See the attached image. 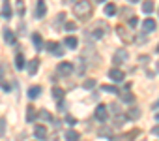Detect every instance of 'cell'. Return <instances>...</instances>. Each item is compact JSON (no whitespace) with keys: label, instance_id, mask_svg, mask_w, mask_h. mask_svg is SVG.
<instances>
[{"label":"cell","instance_id":"60d3db41","mask_svg":"<svg viewBox=\"0 0 159 141\" xmlns=\"http://www.w3.org/2000/svg\"><path fill=\"white\" fill-rule=\"evenodd\" d=\"M157 72H159V62H157Z\"/></svg>","mask_w":159,"mask_h":141},{"label":"cell","instance_id":"30bf717a","mask_svg":"<svg viewBox=\"0 0 159 141\" xmlns=\"http://www.w3.org/2000/svg\"><path fill=\"white\" fill-rule=\"evenodd\" d=\"M38 68H39V58H32L28 62V66H26V70H28L30 75H36L38 74Z\"/></svg>","mask_w":159,"mask_h":141},{"label":"cell","instance_id":"ac0fdd59","mask_svg":"<svg viewBox=\"0 0 159 141\" xmlns=\"http://www.w3.org/2000/svg\"><path fill=\"white\" fill-rule=\"evenodd\" d=\"M2 17H4V19H10V17H11V6H10L8 0H4V6H2Z\"/></svg>","mask_w":159,"mask_h":141},{"label":"cell","instance_id":"4fadbf2b","mask_svg":"<svg viewBox=\"0 0 159 141\" xmlns=\"http://www.w3.org/2000/svg\"><path fill=\"white\" fill-rule=\"evenodd\" d=\"M34 135H36L38 139H45V137H47V128L41 126V124H38V126L34 128Z\"/></svg>","mask_w":159,"mask_h":141},{"label":"cell","instance_id":"52a82bcc","mask_svg":"<svg viewBox=\"0 0 159 141\" xmlns=\"http://www.w3.org/2000/svg\"><path fill=\"white\" fill-rule=\"evenodd\" d=\"M155 28H157V23H155L152 17H148V19L142 21V30H144V32H153Z\"/></svg>","mask_w":159,"mask_h":141},{"label":"cell","instance_id":"8992f818","mask_svg":"<svg viewBox=\"0 0 159 141\" xmlns=\"http://www.w3.org/2000/svg\"><path fill=\"white\" fill-rule=\"evenodd\" d=\"M45 47H47L54 56H62V55H64V47H62V45H58V43H54V41H49Z\"/></svg>","mask_w":159,"mask_h":141},{"label":"cell","instance_id":"ffe728a7","mask_svg":"<svg viewBox=\"0 0 159 141\" xmlns=\"http://www.w3.org/2000/svg\"><path fill=\"white\" fill-rule=\"evenodd\" d=\"M122 102H125V104H133V102H135V96H133V92H131V90H125V92H122Z\"/></svg>","mask_w":159,"mask_h":141},{"label":"cell","instance_id":"e575fe53","mask_svg":"<svg viewBox=\"0 0 159 141\" xmlns=\"http://www.w3.org/2000/svg\"><path fill=\"white\" fill-rule=\"evenodd\" d=\"M51 141H58V135H54V137H52V139H51Z\"/></svg>","mask_w":159,"mask_h":141},{"label":"cell","instance_id":"8fae6325","mask_svg":"<svg viewBox=\"0 0 159 141\" xmlns=\"http://www.w3.org/2000/svg\"><path fill=\"white\" fill-rule=\"evenodd\" d=\"M45 13H47V4L43 2V0H38V6H36V17L41 19Z\"/></svg>","mask_w":159,"mask_h":141},{"label":"cell","instance_id":"4dcf8cb0","mask_svg":"<svg viewBox=\"0 0 159 141\" xmlns=\"http://www.w3.org/2000/svg\"><path fill=\"white\" fill-rule=\"evenodd\" d=\"M135 25H139V19H137V17L133 15V17H129V28H133Z\"/></svg>","mask_w":159,"mask_h":141},{"label":"cell","instance_id":"5b68a950","mask_svg":"<svg viewBox=\"0 0 159 141\" xmlns=\"http://www.w3.org/2000/svg\"><path fill=\"white\" fill-rule=\"evenodd\" d=\"M109 77H111L112 81H116V83H122V81L125 79V74L122 72L120 68H112V70H109Z\"/></svg>","mask_w":159,"mask_h":141},{"label":"cell","instance_id":"836d02e7","mask_svg":"<svg viewBox=\"0 0 159 141\" xmlns=\"http://www.w3.org/2000/svg\"><path fill=\"white\" fill-rule=\"evenodd\" d=\"M152 134H155V135H159V126H155V128L152 130Z\"/></svg>","mask_w":159,"mask_h":141},{"label":"cell","instance_id":"f546056e","mask_svg":"<svg viewBox=\"0 0 159 141\" xmlns=\"http://www.w3.org/2000/svg\"><path fill=\"white\" fill-rule=\"evenodd\" d=\"M64 28H66L67 32H71V30H75V28H77V25H75V23H66V25H64Z\"/></svg>","mask_w":159,"mask_h":141},{"label":"cell","instance_id":"5bb4252c","mask_svg":"<svg viewBox=\"0 0 159 141\" xmlns=\"http://www.w3.org/2000/svg\"><path fill=\"white\" fill-rule=\"evenodd\" d=\"M4 40H6V43H8V45H15V34H13L10 28H6V30H4Z\"/></svg>","mask_w":159,"mask_h":141},{"label":"cell","instance_id":"d6a6232c","mask_svg":"<svg viewBox=\"0 0 159 141\" xmlns=\"http://www.w3.org/2000/svg\"><path fill=\"white\" fill-rule=\"evenodd\" d=\"M4 124H6V122H4V119H0V135L4 134Z\"/></svg>","mask_w":159,"mask_h":141},{"label":"cell","instance_id":"cb8c5ba5","mask_svg":"<svg viewBox=\"0 0 159 141\" xmlns=\"http://www.w3.org/2000/svg\"><path fill=\"white\" fill-rule=\"evenodd\" d=\"M15 68H17V70H23V68H25V56H23V55H17V56H15Z\"/></svg>","mask_w":159,"mask_h":141},{"label":"cell","instance_id":"6da1fadb","mask_svg":"<svg viewBox=\"0 0 159 141\" xmlns=\"http://www.w3.org/2000/svg\"><path fill=\"white\" fill-rule=\"evenodd\" d=\"M73 13H75L77 19L88 21L92 17V4L88 2V0H79V2L73 6Z\"/></svg>","mask_w":159,"mask_h":141},{"label":"cell","instance_id":"3957f363","mask_svg":"<svg viewBox=\"0 0 159 141\" xmlns=\"http://www.w3.org/2000/svg\"><path fill=\"white\" fill-rule=\"evenodd\" d=\"M116 32H118V36L122 38V41H125V43H133V41H135L133 32H129L125 27H116Z\"/></svg>","mask_w":159,"mask_h":141},{"label":"cell","instance_id":"83f0119b","mask_svg":"<svg viewBox=\"0 0 159 141\" xmlns=\"http://www.w3.org/2000/svg\"><path fill=\"white\" fill-rule=\"evenodd\" d=\"M17 13L19 15L25 13V2H23V0H17Z\"/></svg>","mask_w":159,"mask_h":141},{"label":"cell","instance_id":"ab89813d","mask_svg":"<svg viewBox=\"0 0 159 141\" xmlns=\"http://www.w3.org/2000/svg\"><path fill=\"white\" fill-rule=\"evenodd\" d=\"M96 2H105V0H96Z\"/></svg>","mask_w":159,"mask_h":141},{"label":"cell","instance_id":"f1b7e54d","mask_svg":"<svg viewBox=\"0 0 159 141\" xmlns=\"http://www.w3.org/2000/svg\"><path fill=\"white\" fill-rule=\"evenodd\" d=\"M94 85H96V79H86V81H84V89H86V90L94 89Z\"/></svg>","mask_w":159,"mask_h":141},{"label":"cell","instance_id":"603a6c76","mask_svg":"<svg viewBox=\"0 0 159 141\" xmlns=\"http://www.w3.org/2000/svg\"><path fill=\"white\" fill-rule=\"evenodd\" d=\"M105 15H109V17L116 15V6H114V4H107V6H105Z\"/></svg>","mask_w":159,"mask_h":141},{"label":"cell","instance_id":"2e32d148","mask_svg":"<svg viewBox=\"0 0 159 141\" xmlns=\"http://www.w3.org/2000/svg\"><path fill=\"white\" fill-rule=\"evenodd\" d=\"M153 0H144V2H142V12L146 13V15H150L152 12H153Z\"/></svg>","mask_w":159,"mask_h":141},{"label":"cell","instance_id":"277c9868","mask_svg":"<svg viewBox=\"0 0 159 141\" xmlns=\"http://www.w3.org/2000/svg\"><path fill=\"white\" fill-rule=\"evenodd\" d=\"M75 72V66L71 64V62H60L58 64V74L60 75H69V74H73Z\"/></svg>","mask_w":159,"mask_h":141},{"label":"cell","instance_id":"e0dca14e","mask_svg":"<svg viewBox=\"0 0 159 141\" xmlns=\"http://www.w3.org/2000/svg\"><path fill=\"white\" fill-rule=\"evenodd\" d=\"M64 43H66L69 49H77V45H79V40H77L75 36H67V38L64 40Z\"/></svg>","mask_w":159,"mask_h":141},{"label":"cell","instance_id":"4316f807","mask_svg":"<svg viewBox=\"0 0 159 141\" xmlns=\"http://www.w3.org/2000/svg\"><path fill=\"white\" fill-rule=\"evenodd\" d=\"M38 115H39V117H41L43 120H47V122H51V120H52V115H51V113H49L47 109H41V111H39Z\"/></svg>","mask_w":159,"mask_h":141},{"label":"cell","instance_id":"9a60e30c","mask_svg":"<svg viewBox=\"0 0 159 141\" xmlns=\"http://www.w3.org/2000/svg\"><path fill=\"white\" fill-rule=\"evenodd\" d=\"M36 115H38L36 107L34 105H28V109H26V122H34L36 120Z\"/></svg>","mask_w":159,"mask_h":141},{"label":"cell","instance_id":"44dd1931","mask_svg":"<svg viewBox=\"0 0 159 141\" xmlns=\"http://www.w3.org/2000/svg\"><path fill=\"white\" fill-rule=\"evenodd\" d=\"M79 137L81 135H79V132H75V130H67L66 132V139L67 141H79Z\"/></svg>","mask_w":159,"mask_h":141},{"label":"cell","instance_id":"8d00e7d4","mask_svg":"<svg viewBox=\"0 0 159 141\" xmlns=\"http://www.w3.org/2000/svg\"><path fill=\"white\" fill-rule=\"evenodd\" d=\"M64 2H66V4H69V2H73V0H64Z\"/></svg>","mask_w":159,"mask_h":141},{"label":"cell","instance_id":"d6986e66","mask_svg":"<svg viewBox=\"0 0 159 141\" xmlns=\"http://www.w3.org/2000/svg\"><path fill=\"white\" fill-rule=\"evenodd\" d=\"M39 94H41V87L34 85V87H30V89H28V98H38Z\"/></svg>","mask_w":159,"mask_h":141},{"label":"cell","instance_id":"7c38bea8","mask_svg":"<svg viewBox=\"0 0 159 141\" xmlns=\"http://www.w3.org/2000/svg\"><path fill=\"white\" fill-rule=\"evenodd\" d=\"M32 41H34L36 51H41V49H43V40H41V34H39V32H34V34H32Z\"/></svg>","mask_w":159,"mask_h":141},{"label":"cell","instance_id":"d4e9b609","mask_svg":"<svg viewBox=\"0 0 159 141\" xmlns=\"http://www.w3.org/2000/svg\"><path fill=\"white\" fill-rule=\"evenodd\" d=\"M52 96H54L58 102H62V100H64V90L58 89V87H54V89H52Z\"/></svg>","mask_w":159,"mask_h":141},{"label":"cell","instance_id":"1f68e13d","mask_svg":"<svg viewBox=\"0 0 159 141\" xmlns=\"http://www.w3.org/2000/svg\"><path fill=\"white\" fill-rule=\"evenodd\" d=\"M66 122H67V124H71V126H73V124H75V122H77V119H75V117H66Z\"/></svg>","mask_w":159,"mask_h":141},{"label":"cell","instance_id":"484cf974","mask_svg":"<svg viewBox=\"0 0 159 141\" xmlns=\"http://www.w3.org/2000/svg\"><path fill=\"white\" fill-rule=\"evenodd\" d=\"M101 90H103V92H111V94H118V92H120V90H118L116 87H112V85H103Z\"/></svg>","mask_w":159,"mask_h":141},{"label":"cell","instance_id":"7a4b0ae2","mask_svg":"<svg viewBox=\"0 0 159 141\" xmlns=\"http://www.w3.org/2000/svg\"><path fill=\"white\" fill-rule=\"evenodd\" d=\"M105 32H107V23H103V21H98L94 27H92V36L96 38V40H99V38H103L105 36Z\"/></svg>","mask_w":159,"mask_h":141},{"label":"cell","instance_id":"f35d334b","mask_svg":"<svg viewBox=\"0 0 159 141\" xmlns=\"http://www.w3.org/2000/svg\"><path fill=\"white\" fill-rule=\"evenodd\" d=\"M155 119H157V120H159V113H157V115H155Z\"/></svg>","mask_w":159,"mask_h":141},{"label":"cell","instance_id":"d590c367","mask_svg":"<svg viewBox=\"0 0 159 141\" xmlns=\"http://www.w3.org/2000/svg\"><path fill=\"white\" fill-rule=\"evenodd\" d=\"M153 107H159V102H155V104H153Z\"/></svg>","mask_w":159,"mask_h":141},{"label":"cell","instance_id":"ba28073f","mask_svg":"<svg viewBox=\"0 0 159 141\" xmlns=\"http://www.w3.org/2000/svg\"><path fill=\"white\" fill-rule=\"evenodd\" d=\"M112 60H114V64H118V66H120L122 62H125V60H127V51H125V49H118V51L114 53V58H112Z\"/></svg>","mask_w":159,"mask_h":141},{"label":"cell","instance_id":"9c48e42d","mask_svg":"<svg viewBox=\"0 0 159 141\" xmlns=\"http://www.w3.org/2000/svg\"><path fill=\"white\" fill-rule=\"evenodd\" d=\"M96 119H98L99 122H105V120L109 119V115H107V107H105V105H98V107H96Z\"/></svg>","mask_w":159,"mask_h":141},{"label":"cell","instance_id":"7402d4cb","mask_svg":"<svg viewBox=\"0 0 159 141\" xmlns=\"http://www.w3.org/2000/svg\"><path fill=\"white\" fill-rule=\"evenodd\" d=\"M139 117H140V109H139V107H133V109L127 111V119H129V120H135V119H139Z\"/></svg>","mask_w":159,"mask_h":141},{"label":"cell","instance_id":"74e56055","mask_svg":"<svg viewBox=\"0 0 159 141\" xmlns=\"http://www.w3.org/2000/svg\"><path fill=\"white\" fill-rule=\"evenodd\" d=\"M129 2H133V4H135V2H139V0H129Z\"/></svg>","mask_w":159,"mask_h":141}]
</instances>
